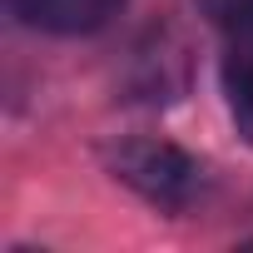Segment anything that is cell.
<instances>
[{"label": "cell", "instance_id": "6da1fadb", "mask_svg": "<svg viewBox=\"0 0 253 253\" xmlns=\"http://www.w3.org/2000/svg\"><path fill=\"white\" fill-rule=\"evenodd\" d=\"M104 159L124 189H134L144 204H154L164 213H184L209 189L204 159H194L189 149H179L169 139H119Z\"/></svg>", "mask_w": 253, "mask_h": 253}, {"label": "cell", "instance_id": "7a4b0ae2", "mask_svg": "<svg viewBox=\"0 0 253 253\" xmlns=\"http://www.w3.org/2000/svg\"><path fill=\"white\" fill-rule=\"evenodd\" d=\"M10 15L30 30H45V35H94L104 30L124 0H5Z\"/></svg>", "mask_w": 253, "mask_h": 253}, {"label": "cell", "instance_id": "3957f363", "mask_svg": "<svg viewBox=\"0 0 253 253\" xmlns=\"http://www.w3.org/2000/svg\"><path fill=\"white\" fill-rule=\"evenodd\" d=\"M199 10L223 35V75H253V0H199Z\"/></svg>", "mask_w": 253, "mask_h": 253}, {"label": "cell", "instance_id": "277c9868", "mask_svg": "<svg viewBox=\"0 0 253 253\" xmlns=\"http://www.w3.org/2000/svg\"><path fill=\"white\" fill-rule=\"evenodd\" d=\"M223 94H228V114L238 134L253 144V75H223Z\"/></svg>", "mask_w": 253, "mask_h": 253}]
</instances>
